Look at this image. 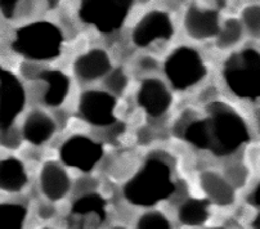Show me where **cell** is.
<instances>
[{"instance_id":"cell-26","label":"cell","mask_w":260,"mask_h":229,"mask_svg":"<svg viewBox=\"0 0 260 229\" xmlns=\"http://www.w3.org/2000/svg\"><path fill=\"white\" fill-rule=\"evenodd\" d=\"M105 85L107 88L108 93L114 94V95H120L126 90L129 85V79L127 75L122 69L111 70L105 76Z\"/></svg>"},{"instance_id":"cell-19","label":"cell","mask_w":260,"mask_h":229,"mask_svg":"<svg viewBox=\"0 0 260 229\" xmlns=\"http://www.w3.org/2000/svg\"><path fill=\"white\" fill-rule=\"evenodd\" d=\"M71 214L84 219L80 225H85L88 220L90 225H100L106 216L105 200L93 192L80 194L72 206Z\"/></svg>"},{"instance_id":"cell-35","label":"cell","mask_w":260,"mask_h":229,"mask_svg":"<svg viewBox=\"0 0 260 229\" xmlns=\"http://www.w3.org/2000/svg\"><path fill=\"white\" fill-rule=\"evenodd\" d=\"M151 0H134V3H138V4H147L150 3Z\"/></svg>"},{"instance_id":"cell-3","label":"cell","mask_w":260,"mask_h":229,"mask_svg":"<svg viewBox=\"0 0 260 229\" xmlns=\"http://www.w3.org/2000/svg\"><path fill=\"white\" fill-rule=\"evenodd\" d=\"M63 34L48 21H34L17 28L11 48L30 62H48L59 57Z\"/></svg>"},{"instance_id":"cell-11","label":"cell","mask_w":260,"mask_h":229,"mask_svg":"<svg viewBox=\"0 0 260 229\" xmlns=\"http://www.w3.org/2000/svg\"><path fill=\"white\" fill-rule=\"evenodd\" d=\"M183 26L187 35L194 40H206L215 38L220 30L219 11L193 4L184 13Z\"/></svg>"},{"instance_id":"cell-20","label":"cell","mask_w":260,"mask_h":229,"mask_svg":"<svg viewBox=\"0 0 260 229\" xmlns=\"http://www.w3.org/2000/svg\"><path fill=\"white\" fill-rule=\"evenodd\" d=\"M178 219L183 225H202L209 219V201L196 199L187 200L179 206Z\"/></svg>"},{"instance_id":"cell-15","label":"cell","mask_w":260,"mask_h":229,"mask_svg":"<svg viewBox=\"0 0 260 229\" xmlns=\"http://www.w3.org/2000/svg\"><path fill=\"white\" fill-rule=\"evenodd\" d=\"M42 85L40 101L48 107H58L69 95L70 79L64 72L58 70L42 71L34 79Z\"/></svg>"},{"instance_id":"cell-21","label":"cell","mask_w":260,"mask_h":229,"mask_svg":"<svg viewBox=\"0 0 260 229\" xmlns=\"http://www.w3.org/2000/svg\"><path fill=\"white\" fill-rule=\"evenodd\" d=\"M244 35L245 30L240 18L231 17L224 21L223 25H220V30L215 36V44L221 50L232 49L240 44L241 40L244 39Z\"/></svg>"},{"instance_id":"cell-13","label":"cell","mask_w":260,"mask_h":229,"mask_svg":"<svg viewBox=\"0 0 260 229\" xmlns=\"http://www.w3.org/2000/svg\"><path fill=\"white\" fill-rule=\"evenodd\" d=\"M39 187L43 196L50 202L63 200L71 189V179L66 169L55 161H48L39 173Z\"/></svg>"},{"instance_id":"cell-31","label":"cell","mask_w":260,"mask_h":229,"mask_svg":"<svg viewBox=\"0 0 260 229\" xmlns=\"http://www.w3.org/2000/svg\"><path fill=\"white\" fill-rule=\"evenodd\" d=\"M141 67L144 71H153V70L157 69V61L151 57H144L141 59Z\"/></svg>"},{"instance_id":"cell-10","label":"cell","mask_w":260,"mask_h":229,"mask_svg":"<svg viewBox=\"0 0 260 229\" xmlns=\"http://www.w3.org/2000/svg\"><path fill=\"white\" fill-rule=\"evenodd\" d=\"M174 35V25L166 12L153 9L142 16L132 31V40L139 48H146L158 40H169Z\"/></svg>"},{"instance_id":"cell-30","label":"cell","mask_w":260,"mask_h":229,"mask_svg":"<svg viewBox=\"0 0 260 229\" xmlns=\"http://www.w3.org/2000/svg\"><path fill=\"white\" fill-rule=\"evenodd\" d=\"M252 125H254L256 136L260 138V103L255 105L254 111H252Z\"/></svg>"},{"instance_id":"cell-14","label":"cell","mask_w":260,"mask_h":229,"mask_svg":"<svg viewBox=\"0 0 260 229\" xmlns=\"http://www.w3.org/2000/svg\"><path fill=\"white\" fill-rule=\"evenodd\" d=\"M72 69L79 80L84 83H91L105 78L112 69V64L107 52L95 48L79 55L74 62Z\"/></svg>"},{"instance_id":"cell-2","label":"cell","mask_w":260,"mask_h":229,"mask_svg":"<svg viewBox=\"0 0 260 229\" xmlns=\"http://www.w3.org/2000/svg\"><path fill=\"white\" fill-rule=\"evenodd\" d=\"M175 192L169 163L158 156L146 161L124 187L125 199L139 207H152Z\"/></svg>"},{"instance_id":"cell-25","label":"cell","mask_w":260,"mask_h":229,"mask_svg":"<svg viewBox=\"0 0 260 229\" xmlns=\"http://www.w3.org/2000/svg\"><path fill=\"white\" fill-rule=\"evenodd\" d=\"M137 228L139 229H169L170 221L161 211L151 210L142 214L137 221Z\"/></svg>"},{"instance_id":"cell-32","label":"cell","mask_w":260,"mask_h":229,"mask_svg":"<svg viewBox=\"0 0 260 229\" xmlns=\"http://www.w3.org/2000/svg\"><path fill=\"white\" fill-rule=\"evenodd\" d=\"M251 201L254 202V205H256V207H260V182L257 183L254 192L251 193Z\"/></svg>"},{"instance_id":"cell-8","label":"cell","mask_w":260,"mask_h":229,"mask_svg":"<svg viewBox=\"0 0 260 229\" xmlns=\"http://www.w3.org/2000/svg\"><path fill=\"white\" fill-rule=\"evenodd\" d=\"M116 97L108 91L86 90L79 98V113L88 124L107 127L116 121Z\"/></svg>"},{"instance_id":"cell-23","label":"cell","mask_w":260,"mask_h":229,"mask_svg":"<svg viewBox=\"0 0 260 229\" xmlns=\"http://www.w3.org/2000/svg\"><path fill=\"white\" fill-rule=\"evenodd\" d=\"M240 21L247 35L252 39H260V3L245 6L241 11Z\"/></svg>"},{"instance_id":"cell-29","label":"cell","mask_w":260,"mask_h":229,"mask_svg":"<svg viewBox=\"0 0 260 229\" xmlns=\"http://www.w3.org/2000/svg\"><path fill=\"white\" fill-rule=\"evenodd\" d=\"M55 213H57V210L52 204H40L39 207H38V215H39V218L44 219V220L54 218Z\"/></svg>"},{"instance_id":"cell-4","label":"cell","mask_w":260,"mask_h":229,"mask_svg":"<svg viewBox=\"0 0 260 229\" xmlns=\"http://www.w3.org/2000/svg\"><path fill=\"white\" fill-rule=\"evenodd\" d=\"M225 85L235 97L260 103V50L244 48L225 59L223 69Z\"/></svg>"},{"instance_id":"cell-28","label":"cell","mask_w":260,"mask_h":229,"mask_svg":"<svg viewBox=\"0 0 260 229\" xmlns=\"http://www.w3.org/2000/svg\"><path fill=\"white\" fill-rule=\"evenodd\" d=\"M22 133L11 126L6 130H0V146L7 149H17L22 143Z\"/></svg>"},{"instance_id":"cell-16","label":"cell","mask_w":260,"mask_h":229,"mask_svg":"<svg viewBox=\"0 0 260 229\" xmlns=\"http://www.w3.org/2000/svg\"><path fill=\"white\" fill-rule=\"evenodd\" d=\"M200 187L208 200L220 207L232 206L236 202V188L231 184L224 174L206 170L200 175Z\"/></svg>"},{"instance_id":"cell-33","label":"cell","mask_w":260,"mask_h":229,"mask_svg":"<svg viewBox=\"0 0 260 229\" xmlns=\"http://www.w3.org/2000/svg\"><path fill=\"white\" fill-rule=\"evenodd\" d=\"M214 4H215V9L220 11L228 6V0H214Z\"/></svg>"},{"instance_id":"cell-22","label":"cell","mask_w":260,"mask_h":229,"mask_svg":"<svg viewBox=\"0 0 260 229\" xmlns=\"http://www.w3.org/2000/svg\"><path fill=\"white\" fill-rule=\"evenodd\" d=\"M27 218V209L16 202H0V229H20Z\"/></svg>"},{"instance_id":"cell-9","label":"cell","mask_w":260,"mask_h":229,"mask_svg":"<svg viewBox=\"0 0 260 229\" xmlns=\"http://www.w3.org/2000/svg\"><path fill=\"white\" fill-rule=\"evenodd\" d=\"M61 161L70 168L81 171H90L101 161L103 148L101 143L86 136H72L62 144L59 149Z\"/></svg>"},{"instance_id":"cell-27","label":"cell","mask_w":260,"mask_h":229,"mask_svg":"<svg viewBox=\"0 0 260 229\" xmlns=\"http://www.w3.org/2000/svg\"><path fill=\"white\" fill-rule=\"evenodd\" d=\"M28 3H32V0H0V13L7 20H13L25 12Z\"/></svg>"},{"instance_id":"cell-18","label":"cell","mask_w":260,"mask_h":229,"mask_svg":"<svg viewBox=\"0 0 260 229\" xmlns=\"http://www.w3.org/2000/svg\"><path fill=\"white\" fill-rule=\"evenodd\" d=\"M28 183L25 163L16 157L0 160V190L4 193H20Z\"/></svg>"},{"instance_id":"cell-7","label":"cell","mask_w":260,"mask_h":229,"mask_svg":"<svg viewBox=\"0 0 260 229\" xmlns=\"http://www.w3.org/2000/svg\"><path fill=\"white\" fill-rule=\"evenodd\" d=\"M25 103L26 91L20 79L0 64V130L13 126Z\"/></svg>"},{"instance_id":"cell-34","label":"cell","mask_w":260,"mask_h":229,"mask_svg":"<svg viewBox=\"0 0 260 229\" xmlns=\"http://www.w3.org/2000/svg\"><path fill=\"white\" fill-rule=\"evenodd\" d=\"M44 2L48 4V7H49V8H54V7L58 6V3H59V0H44Z\"/></svg>"},{"instance_id":"cell-12","label":"cell","mask_w":260,"mask_h":229,"mask_svg":"<svg viewBox=\"0 0 260 229\" xmlns=\"http://www.w3.org/2000/svg\"><path fill=\"white\" fill-rule=\"evenodd\" d=\"M138 105L151 117H161L172 106V93L160 79L150 78L142 81L137 95Z\"/></svg>"},{"instance_id":"cell-24","label":"cell","mask_w":260,"mask_h":229,"mask_svg":"<svg viewBox=\"0 0 260 229\" xmlns=\"http://www.w3.org/2000/svg\"><path fill=\"white\" fill-rule=\"evenodd\" d=\"M224 177L231 182V184L236 189H241L245 185H247L250 178V170L245 162L236 161V162L230 163L224 170Z\"/></svg>"},{"instance_id":"cell-5","label":"cell","mask_w":260,"mask_h":229,"mask_svg":"<svg viewBox=\"0 0 260 229\" xmlns=\"http://www.w3.org/2000/svg\"><path fill=\"white\" fill-rule=\"evenodd\" d=\"M164 72L173 88L185 90L205 78L208 69L197 50L191 47H179L164 62Z\"/></svg>"},{"instance_id":"cell-17","label":"cell","mask_w":260,"mask_h":229,"mask_svg":"<svg viewBox=\"0 0 260 229\" xmlns=\"http://www.w3.org/2000/svg\"><path fill=\"white\" fill-rule=\"evenodd\" d=\"M57 129L54 120L40 110H34L26 116L22 125V137L32 146H42L47 143Z\"/></svg>"},{"instance_id":"cell-6","label":"cell","mask_w":260,"mask_h":229,"mask_svg":"<svg viewBox=\"0 0 260 229\" xmlns=\"http://www.w3.org/2000/svg\"><path fill=\"white\" fill-rule=\"evenodd\" d=\"M134 0H80V17L101 32H114L124 25Z\"/></svg>"},{"instance_id":"cell-1","label":"cell","mask_w":260,"mask_h":229,"mask_svg":"<svg viewBox=\"0 0 260 229\" xmlns=\"http://www.w3.org/2000/svg\"><path fill=\"white\" fill-rule=\"evenodd\" d=\"M208 149L215 156H233L251 141L249 125L235 107L225 102H213L208 106Z\"/></svg>"}]
</instances>
